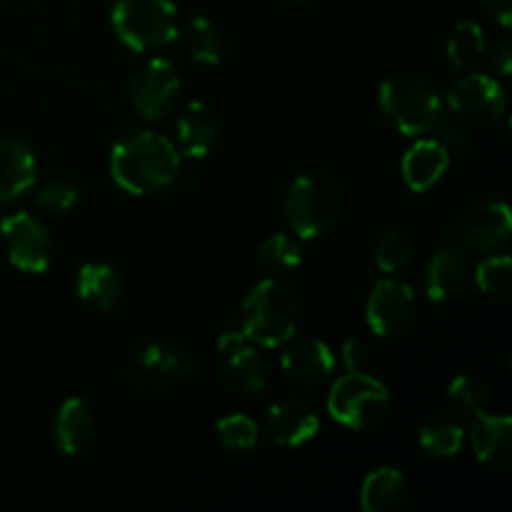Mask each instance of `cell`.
I'll return each instance as SVG.
<instances>
[{
  "mask_svg": "<svg viewBox=\"0 0 512 512\" xmlns=\"http://www.w3.org/2000/svg\"><path fill=\"white\" fill-rule=\"evenodd\" d=\"M110 173L128 193H158L178 178L180 150L153 130H128L110 150Z\"/></svg>",
  "mask_w": 512,
  "mask_h": 512,
  "instance_id": "1",
  "label": "cell"
},
{
  "mask_svg": "<svg viewBox=\"0 0 512 512\" xmlns=\"http://www.w3.org/2000/svg\"><path fill=\"white\" fill-rule=\"evenodd\" d=\"M243 333L260 348H280L293 340L300 323V300L288 283L265 278L243 300Z\"/></svg>",
  "mask_w": 512,
  "mask_h": 512,
  "instance_id": "2",
  "label": "cell"
},
{
  "mask_svg": "<svg viewBox=\"0 0 512 512\" xmlns=\"http://www.w3.org/2000/svg\"><path fill=\"white\" fill-rule=\"evenodd\" d=\"M380 110L385 120L403 135L428 133L443 110L438 88L420 73H395L380 85Z\"/></svg>",
  "mask_w": 512,
  "mask_h": 512,
  "instance_id": "3",
  "label": "cell"
},
{
  "mask_svg": "<svg viewBox=\"0 0 512 512\" xmlns=\"http://www.w3.org/2000/svg\"><path fill=\"white\" fill-rule=\"evenodd\" d=\"M343 195L338 183L323 173L300 175L285 195L283 213L300 240L320 238L340 218Z\"/></svg>",
  "mask_w": 512,
  "mask_h": 512,
  "instance_id": "4",
  "label": "cell"
},
{
  "mask_svg": "<svg viewBox=\"0 0 512 512\" xmlns=\"http://www.w3.org/2000/svg\"><path fill=\"white\" fill-rule=\"evenodd\" d=\"M113 28L130 50L168 48L178 38V5L173 0H115Z\"/></svg>",
  "mask_w": 512,
  "mask_h": 512,
  "instance_id": "5",
  "label": "cell"
},
{
  "mask_svg": "<svg viewBox=\"0 0 512 512\" xmlns=\"http://www.w3.org/2000/svg\"><path fill=\"white\" fill-rule=\"evenodd\" d=\"M328 410L345 428L373 430L388 418L390 393L375 375L348 373L335 380L328 395Z\"/></svg>",
  "mask_w": 512,
  "mask_h": 512,
  "instance_id": "6",
  "label": "cell"
},
{
  "mask_svg": "<svg viewBox=\"0 0 512 512\" xmlns=\"http://www.w3.org/2000/svg\"><path fill=\"white\" fill-rule=\"evenodd\" d=\"M183 83L175 65L165 58H153L140 65L130 78L128 98L135 113L145 120H160L178 105Z\"/></svg>",
  "mask_w": 512,
  "mask_h": 512,
  "instance_id": "7",
  "label": "cell"
},
{
  "mask_svg": "<svg viewBox=\"0 0 512 512\" xmlns=\"http://www.w3.org/2000/svg\"><path fill=\"white\" fill-rule=\"evenodd\" d=\"M448 108L463 123L490 125L498 123L508 110V93L490 75L468 73L450 88Z\"/></svg>",
  "mask_w": 512,
  "mask_h": 512,
  "instance_id": "8",
  "label": "cell"
},
{
  "mask_svg": "<svg viewBox=\"0 0 512 512\" xmlns=\"http://www.w3.org/2000/svg\"><path fill=\"white\" fill-rule=\"evenodd\" d=\"M8 260L23 273H45L53 260V238L30 213H13L0 220Z\"/></svg>",
  "mask_w": 512,
  "mask_h": 512,
  "instance_id": "9",
  "label": "cell"
},
{
  "mask_svg": "<svg viewBox=\"0 0 512 512\" xmlns=\"http://www.w3.org/2000/svg\"><path fill=\"white\" fill-rule=\"evenodd\" d=\"M418 310L415 290L403 280H380L365 305V320L380 338H393L410 328Z\"/></svg>",
  "mask_w": 512,
  "mask_h": 512,
  "instance_id": "10",
  "label": "cell"
},
{
  "mask_svg": "<svg viewBox=\"0 0 512 512\" xmlns=\"http://www.w3.org/2000/svg\"><path fill=\"white\" fill-rule=\"evenodd\" d=\"M223 355L225 383L243 395H255L268 385V360L263 358L253 340L240 333H223L218 340Z\"/></svg>",
  "mask_w": 512,
  "mask_h": 512,
  "instance_id": "11",
  "label": "cell"
},
{
  "mask_svg": "<svg viewBox=\"0 0 512 512\" xmlns=\"http://www.w3.org/2000/svg\"><path fill=\"white\" fill-rule=\"evenodd\" d=\"M460 235L465 245L478 253H498L512 238V215L510 208L500 200H485L473 205L463 215Z\"/></svg>",
  "mask_w": 512,
  "mask_h": 512,
  "instance_id": "12",
  "label": "cell"
},
{
  "mask_svg": "<svg viewBox=\"0 0 512 512\" xmlns=\"http://www.w3.org/2000/svg\"><path fill=\"white\" fill-rule=\"evenodd\" d=\"M318 410L300 398H285L268 410V435L280 448H300L318 435Z\"/></svg>",
  "mask_w": 512,
  "mask_h": 512,
  "instance_id": "13",
  "label": "cell"
},
{
  "mask_svg": "<svg viewBox=\"0 0 512 512\" xmlns=\"http://www.w3.org/2000/svg\"><path fill=\"white\" fill-rule=\"evenodd\" d=\"M38 178L33 148L18 138H0V203L23 198Z\"/></svg>",
  "mask_w": 512,
  "mask_h": 512,
  "instance_id": "14",
  "label": "cell"
},
{
  "mask_svg": "<svg viewBox=\"0 0 512 512\" xmlns=\"http://www.w3.org/2000/svg\"><path fill=\"white\" fill-rule=\"evenodd\" d=\"M285 375L298 383H320L335 370L333 350L318 338H300L283 350L280 358Z\"/></svg>",
  "mask_w": 512,
  "mask_h": 512,
  "instance_id": "15",
  "label": "cell"
},
{
  "mask_svg": "<svg viewBox=\"0 0 512 512\" xmlns=\"http://www.w3.org/2000/svg\"><path fill=\"white\" fill-rule=\"evenodd\" d=\"M220 138V118L208 103L195 100L178 118V145L188 158H205Z\"/></svg>",
  "mask_w": 512,
  "mask_h": 512,
  "instance_id": "16",
  "label": "cell"
},
{
  "mask_svg": "<svg viewBox=\"0 0 512 512\" xmlns=\"http://www.w3.org/2000/svg\"><path fill=\"white\" fill-rule=\"evenodd\" d=\"M470 280V260L455 245H445L438 253L433 255L428 265V275H425V290H428V298L435 303H443L450 300L453 295H458L460 290L468 285Z\"/></svg>",
  "mask_w": 512,
  "mask_h": 512,
  "instance_id": "17",
  "label": "cell"
},
{
  "mask_svg": "<svg viewBox=\"0 0 512 512\" xmlns=\"http://www.w3.org/2000/svg\"><path fill=\"white\" fill-rule=\"evenodd\" d=\"M470 443L480 463L490 468H505L512 455V418L510 415H475Z\"/></svg>",
  "mask_w": 512,
  "mask_h": 512,
  "instance_id": "18",
  "label": "cell"
},
{
  "mask_svg": "<svg viewBox=\"0 0 512 512\" xmlns=\"http://www.w3.org/2000/svg\"><path fill=\"white\" fill-rule=\"evenodd\" d=\"M95 435V415L85 400L68 398L60 405L53 423L55 448L63 455H78L90 445Z\"/></svg>",
  "mask_w": 512,
  "mask_h": 512,
  "instance_id": "19",
  "label": "cell"
},
{
  "mask_svg": "<svg viewBox=\"0 0 512 512\" xmlns=\"http://www.w3.org/2000/svg\"><path fill=\"white\" fill-rule=\"evenodd\" d=\"M450 165V153L438 140H418L403 158L405 185L415 193L433 188Z\"/></svg>",
  "mask_w": 512,
  "mask_h": 512,
  "instance_id": "20",
  "label": "cell"
},
{
  "mask_svg": "<svg viewBox=\"0 0 512 512\" xmlns=\"http://www.w3.org/2000/svg\"><path fill=\"white\" fill-rule=\"evenodd\" d=\"M78 298L88 308L110 310L123 300L125 283L118 270L108 263H88L80 268L78 280H75Z\"/></svg>",
  "mask_w": 512,
  "mask_h": 512,
  "instance_id": "21",
  "label": "cell"
},
{
  "mask_svg": "<svg viewBox=\"0 0 512 512\" xmlns=\"http://www.w3.org/2000/svg\"><path fill=\"white\" fill-rule=\"evenodd\" d=\"M408 500V480L395 468H378L363 480L360 505L365 512H395Z\"/></svg>",
  "mask_w": 512,
  "mask_h": 512,
  "instance_id": "22",
  "label": "cell"
},
{
  "mask_svg": "<svg viewBox=\"0 0 512 512\" xmlns=\"http://www.w3.org/2000/svg\"><path fill=\"white\" fill-rule=\"evenodd\" d=\"M180 43L190 60L200 65H218L225 53V38L218 30V25L210 23L208 18H190L183 30H178Z\"/></svg>",
  "mask_w": 512,
  "mask_h": 512,
  "instance_id": "23",
  "label": "cell"
},
{
  "mask_svg": "<svg viewBox=\"0 0 512 512\" xmlns=\"http://www.w3.org/2000/svg\"><path fill=\"white\" fill-rule=\"evenodd\" d=\"M463 440V428L450 418H433L420 428V445L433 458H453L463 448Z\"/></svg>",
  "mask_w": 512,
  "mask_h": 512,
  "instance_id": "24",
  "label": "cell"
},
{
  "mask_svg": "<svg viewBox=\"0 0 512 512\" xmlns=\"http://www.w3.org/2000/svg\"><path fill=\"white\" fill-rule=\"evenodd\" d=\"M485 53V33L473 20H460L448 40V58L458 70L470 68Z\"/></svg>",
  "mask_w": 512,
  "mask_h": 512,
  "instance_id": "25",
  "label": "cell"
},
{
  "mask_svg": "<svg viewBox=\"0 0 512 512\" xmlns=\"http://www.w3.org/2000/svg\"><path fill=\"white\" fill-rule=\"evenodd\" d=\"M258 260L265 270H293L303 263V248L295 238L285 233H273L260 243L258 248Z\"/></svg>",
  "mask_w": 512,
  "mask_h": 512,
  "instance_id": "26",
  "label": "cell"
},
{
  "mask_svg": "<svg viewBox=\"0 0 512 512\" xmlns=\"http://www.w3.org/2000/svg\"><path fill=\"white\" fill-rule=\"evenodd\" d=\"M413 258V243L408 235L398 228H390L375 240V265L383 273H398Z\"/></svg>",
  "mask_w": 512,
  "mask_h": 512,
  "instance_id": "27",
  "label": "cell"
},
{
  "mask_svg": "<svg viewBox=\"0 0 512 512\" xmlns=\"http://www.w3.org/2000/svg\"><path fill=\"white\" fill-rule=\"evenodd\" d=\"M480 290L490 298L508 300L512 293V260L510 255H493L485 258L475 270Z\"/></svg>",
  "mask_w": 512,
  "mask_h": 512,
  "instance_id": "28",
  "label": "cell"
},
{
  "mask_svg": "<svg viewBox=\"0 0 512 512\" xmlns=\"http://www.w3.org/2000/svg\"><path fill=\"white\" fill-rule=\"evenodd\" d=\"M80 200H83V190L65 178L48 180V183L38 190V195H35V203H38L40 210L58 215L70 213V210L78 208Z\"/></svg>",
  "mask_w": 512,
  "mask_h": 512,
  "instance_id": "29",
  "label": "cell"
},
{
  "mask_svg": "<svg viewBox=\"0 0 512 512\" xmlns=\"http://www.w3.org/2000/svg\"><path fill=\"white\" fill-rule=\"evenodd\" d=\"M450 400L463 413L483 415L490 408V388L480 378H473V375H458L450 383Z\"/></svg>",
  "mask_w": 512,
  "mask_h": 512,
  "instance_id": "30",
  "label": "cell"
},
{
  "mask_svg": "<svg viewBox=\"0 0 512 512\" xmlns=\"http://www.w3.org/2000/svg\"><path fill=\"white\" fill-rule=\"evenodd\" d=\"M218 438L228 450H253L258 445V423L248 415H225L218 420Z\"/></svg>",
  "mask_w": 512,
  "mask_h": 512,
  "instance_id": "31",
  "label": "cell"
},
{
  "mask_svg": "<svg viewBox=\"0 0 512 512\" xmlns=\"http://www.w3.org/2000/svg\"><path fill=\"white\" fill-rule=\"evenodd\" d=\"M430 138L438 140L448 153H468L475 145L473 135L468 133V128L463 125V120H458L455 115H448L440 110L438 118L433 120V125L428 128Z\"/></svg>",
  "mask_w": 512,
  "mask_h": 512,
  "instance_id": "32",
  "label": "cell"
},
{
  "mask_svg": "<svg viewBox=\"0 0 512 512\" xmlns=\"http://www.w3.org/2000/svg\"><path fill=\"white\" fill-rule=\"evenodd\" d=\"M155 373L170 380H188L195 373V363L188 353L175 348H165L163 358L155 365Z\"/></svg>",
  "mask_w": 512,
  "mask_h": 512,
  "instance_id": "33",
  "label": "cell"
},
{
  "mask_svg": "<svg viewBox=\"0 0 512 512\" xmlns=\"http://www.w3.org/2000/svg\"><path fill=\"white\" fill-rule=\"evenodd\" d=\"M343 360H345V368L348 373H370V350L363 340L353 338V340H345L343 345Z\"/></svg>",
  "mask_w": 512,
  "mask_h": 512,
  "instance_id": "34",
  "label": "cell"
},
{
  "mask_svg": "<svg viewBox=\"0 0 512 512\" xmlns=\"http://www.w3.org/2000/svg\"><path fill=\"white\" fill-rule=\"evenodd\" d=\"M490 65H493V70L498 75H510L512 70V43L508 38L498 40V43L493 45V50H490Z\"/></svg>",
  "mask_w": 512,
  "mask_h": 512,
  "instance_id": "35",
  "label": "cell"
},
{
  "mask_svg": "<svg viewBox=\"0 0 512 512\" xmlns=\"http://www.w3.org/2000/svg\"><path fill=\"white\" fill-rule=\"evenodd\" d=\"M165 348H168V345H165V343H148V345H143V348L138 350L140 368L155 370V365H158L160 358H163Z\"/></svg>",
  "mask_w": 512,
  "mask_h": 512,
  "instance_id": "36",
  "label": "cell"
},
{
  "mask_svg": "<svg viewBox=\"0 0 512 512\" xmlns=\"http://www.w3.org/2000/svg\"><path fill=\"white\" fill-rule=\"evenodd\" d=\"M485 3H488L490 15H493V18L498 20L503 28H510V23H512V0H485Z\"/></svg>",
  "mask_w": 512,
  "mask_h": 512,
  "instance_id": "37",
  "label": "cell"
},
{
  "mask_svg": "<svg viewBox=\"0 0 512 512\" xmlns=\"http://www.w3.org/2000/svg\"><path fill=\"white\" fill-rule=\"evenodd\" d=\"M295 3H305V0H295Z\"/></svg>",
  "mask_w": 512,
  "mask_h": 512,
  "instance_id": "38",
  "label": "cell"
}]
</instances>
